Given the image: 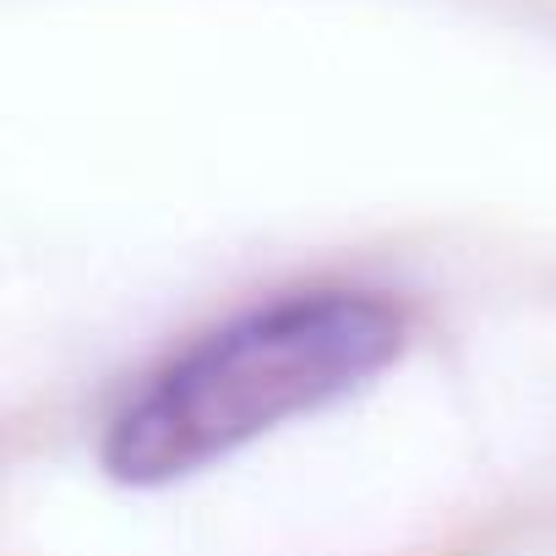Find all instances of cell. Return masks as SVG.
I'll return each instance as SVG.
<instances>
[{"label":"cell","mask_w":556,"mask_h":556,"mask_svg":"<svg viewBox=\"0 0 556 556\" xmlns=\"http://www.w3.org/2000/svg\"><path fill=\"white\" fill-rule=\"evenodd\" d=\"M404 350V312L371 290L273 295L153 366L104 426V469L186 480L256 437L339 404Z\"/></svg>","instance_id":"cell-1"}]
</instances>
